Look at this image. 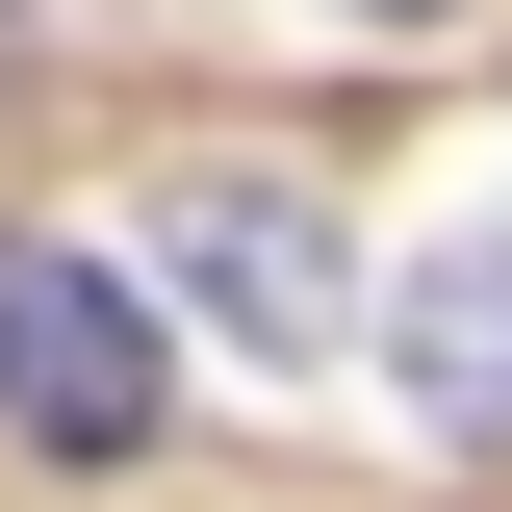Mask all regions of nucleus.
Returning a JSON list of instances; mask_svg holds the SVG:
<instances>
[{
    "label": "nucleus",
    "mask_w": 512,
    "mask_h": 512,
    "mask_svg": "<svg viewBox=\"0 0 512 512\" xmlns=\"http://www.w3.org/2000/svg\"><path fill=\"white\" fill-rule=\"evenodd\" d=\"M333 26H436V0H333Z\"/></svg>",
    "instance_id": "obj_4"
},
{
    "label": "nucleus",
    "mask_w": 512,
    "mask_h": 512,
    "mask_svg": "<svg viewBox=\"0 0 512 512\" xmlns=\"http://www.w3.org/2000/svg\"><path fill=\"white\" fill-rule=\"evenodd\" d=\"M384 359H410L436 436H512V231H436V256H410V282H384Z\"/></svg>",
    "instance_id": "obj_3"
},
{
    "label": "nucleus",
    "mask_w": 512,
    "mask_h": 512,
    "mask_svg": "<svg viewBox=\"0 0 512 512\" xmlns=\"http://www.w3.org/2000/svg\"><path fill=\"white\" fill-rule=\"evenodd\" d=\"M154 256H180L256 359H308V333H333V231H308V180H231V154H205V180H154Z\"/></svg>",
    "instance_id": "obj_2"
},
{
    "label": "nucleus",
    "mask_w": 512,
    "mask_h": 512,
    "mask_svg": "<svg viewBox=\"0 0 512 512\" xmlns=\"http://www.w3.org/2000/svg\"><path fill=\"white\" fill-rule=\"evenodd\" d=\"M180 410L154 384V308H128V256H52V231H0V436H52V461H128Z\"/></svg>",
    "instance_id": "obj_1"
}]
</instances>
